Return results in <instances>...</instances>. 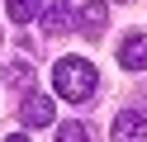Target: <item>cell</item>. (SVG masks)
Instances as JSON below:
<instances>
[{"label": "cell", "mask_w": 147, "mask_h": 142, "mask_svg": "<svg viewBox=\"0 0 147 142\" xmlns=\"http://www.w3.org/2000/svg\"><path fill=\"white\" fill-rule=\"evenodd\" d=\"M57 142H95V137H90L86 123H62V128H57Z\"/></svg>", "instance_id": "cell-7"}, {"label": "cell", "mask_w": 147, "mask_h": 142, "mask_svg": "<svg viewBox=\"0 0 147 142\" xmlns=\"http://www.w3.org/2000/svg\"><path fill=\"white\" fill-rule=\"evenodd\" d=\"M5 81H10V85H29V81H33L29 62H10V66H5Z\"/></svg>", "instance_id": "cell-9"}, {"label": "cell", "mask_w": 147, "mask_h": 142, "mask_svg": "<svg viewBox=\"0 0 147 142\" xmlns=\"http://www.w3.org/2000/svg\"><path fill=\"white\" fill-rule=\"evenodd\" d=\"M5 5H10V19H14V24H29L33 9H38V0H5Z\"/></svg>", "instance_id": "cell-8"}, {"label": "cell", "mask_w": 147, "mask_h": 142, "mask_svg": "<svg viewBox=\"0 0 147 142\" xmlns=\"http://www.w3.org/2000/svg\"><path fill=\"white\" fill-rule=\"evenodd\" d=\"M71 19V5L67 0H43V33H62Z\"/></svg>", "instance_id": "cell-6"}, {"label": "cell", "mask_w": 147, "mask_h": 142, "mask_svg": "<svg viewBox=\"0 0 147 142\" xmlns=\"http://www.w3.org/2000/svg\"><path fill=\"white\" fill-rule=\"evenodd\" d=\"M114 142H147V118L138 109H119L114 114Z\"/></svg>", "instance_id": "cell-2"}, {"label": "cell", "mask_w": 147, "mask_h": 142, "mask_svg": "<svg viewBox=\"0 0 147 142\" xmlns=\"http://www.w3.org/2000/svg\"><path fill=\"white\" fill-rule=\"evenodd\" d=\"M76 24H81V38H100V28L109 24V9H105V0H90V5H81Z\"/></svg>", "instance_id": "cell-5"}, {"label": "cell", "mask_w": 147, "mask_h": 142, "mask_svg": "<svg viewBox=\"0 0 147 142\" xmlns=\"http://www.w3.org/2000/svg\"><path fill=\"white\" fill-rule=\"evenodd\" d=\"M5 142H29V137H24V133H10V137H5Z\"/></svg>", "instance_id": "cell-10"}, {"label": "cell", "mask_w": 147, "mask_h": 142, "mask_svg": "<svg viewBox=\"0 0 147 142\" xmlns=\"http://www.w3.org/2000/svg\"><path fill=\"white\" fill-rule=\"evenodd\" d=\"M119 66L123 71H147V33H133L119 43Z\"/></svg>", "instance_id": "cell-3"}, {"label": "cell", "mask_w": 147, "mask_h": 142, "mask_svg": "<svg viewBox=\"0 0 147 142\" xmlns=\"http://www.w3.org/2000/svg\"><path fill=\"white\" fill-rule=\"evenodd\" d=\"M52 85H57V95H62V100L81 104V100H90V95H95L100 71L86 62V57H62V62L52 66Z\"/></svg>", "instance_id": "cell-1"}, {"label": "cell", "mask_w": 147, "mask_h": 142, "mask_svg": "<svg viewBox=\"0 0 147 142\" xmlns=\"http://www.w3.org/2000/svg\"><path fill=\"white\" fill-rule=\"evenodd\" d=\"M19 118L29 123V128H48V123H52V100H48V95H24Z\"/></svg>", "instance_id": "cell-4"}]
</instances>
